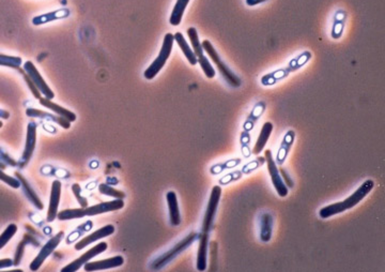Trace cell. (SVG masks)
<instances>
[{
	"label": "cell",
	"instance_id": "603a6c76",
	"mask_svg": "<svg viewBox=\"0 0 385 272\" xmlns=\"http://www.w3.org/2000/svg\"><path fill=\"white\" fill-rule=\"evenodd\" d=\"M272 131H273V125H272V123H266L264 126H262V129H261V132L259 134V137L257 139L256 142V145L255 147H253L252 149V154H259L262 150L265 149V146L267 145L268 140H269V137L272 133Z\"/></svg>",
	"mask_w": 385,
	"mask_h": 272
},
{
	"label": "cell",
	"instance_id": "83f0119b",
	"mask_svg": "<svg viewBox=\"0 0 385 272\" xmlns=\"http://www.w3.org/2000/svg\"><path fill=\"white\" fill-rule=\"evenodd\" d=\"M241 162H242L241 159H232V160H228L226 162L218 163V164H215L211 167V174L212 175H219L224 171L230 170V168L238 166Z\"/></svg>",
	"mask_w": 385,
	"mask_h": 272
},
{
	"label": "cell",
	"instance_id": "1f68e13d",
	"mask_svg": "<svg viewBox=\"0 0 385 272\" xmlns=\"http://www.w3.org/2000/svg\"><path fill=\"white\" fill-rule=\"evenodd\" d=\"M264 163H266V158L258 157L256 159V160H253L250 163H248V164H246L245 166H244L243 170L241 172L244 173V174H249V173L253 172L255 170H257V168L260 167Z\"/></svg>",
	"mask_w": 385,
	"mask_h": 272
},
{
	"label": "cell",
	"instance_id": "7bdbcfd3",
	"mask_svg": "<svg viewBox=\"0 0 385 272\" xmlns=\"http://www.w3.org/2000/svg\"><path fill=\"white\" fill-rule=\"evenodd\" d=\"M0 168H2V170H4V168H5V165L2 162H0Z\"/></svg>",
	"mask_w": 385,
	"mask_h": 272
},
{
	"label": "cell",
	"instance_id": "7a4b0ae2",
	"mask_svg": "<svg viewBox=\"0 0 385 272\" xmlns=\"http://www.w3.org/2000/svg\"><path fill=\"white\" fill-rule=\"evenodd\" d=\"M124 207V203L120 199H116L115 201L101 203L91 207L79 208V209H65L60 211L57 217L61 221H67L72 219H80L83 217H91V215H98L106 212L116 211Z\"/></svg>",
	"mask_w": 385,
	"mask_h": 272
},
{
	"label": "cell",
	"instance_id": "5b68a950",
	"mask_svg": "<svg viewBox=\"0 0 385 272\" xmlns=\"http://www.w3.org/2000/svg\"><path fill=\"white\" fill-rule=\"evenodd\" d=\"M198 237H199V234L191 232L189 236H186L179 243H177V245L173 249L167 251L166 253H164L163 255H161L157 259H155L152 262L151 269L152 270H159V269H162L163 267H165L168 262H170L173 259H175L178 255H179L180 253H182L184 250L189 248L195 240L198 239Z\"/></svg>",
	"mask_w": 385,
	"mask_h": 272
},
{
	"label": "cell",
	"instance_id": "5bb4252c",
	"mask_svg": "<svg viewBox=\"0 0 385 272\" xmlns=\"http://www.w3.org/2000/svg\"><path fill=\"white\" fill-rule=\"evenodd\" d=\"M61 182L59 180H55L52 184V191H51V199H50V206L48 211V222H53L58 214V207L61 198Z\"/></svg>",
	"mask_w": 385,
	"mask_h": 272
},
{
	"label": "cell",
	"instance_id": "7c38bea8",
	"mask_svg": "<svg viewBox=\"0 0 385 272\" xmlns=\"http://www.w3.org/2000/svg\"><path fill=\"white\" fill-rule=\"evenodd\" d=\"M36 143V125L34 123H30L27 128V137H26V145L25 150L23 152L22 159L20 161V166L24 167L30 161V159L33 154Z\"/></svg>",
	"mask_w": 385,
	"mask_h": 272
},
{
	"label": "cell",
	"instance_id": "52a82bcc",
	"mask_svg": "<svg viewBox=\"0 0 385 272\" xmlns=\"http://www.w3.org/2000/svg\"><path fill=\"white\" fill-rule=\"evenodd\" d=\"M221 195H222V187L220 185H215L212 189L210 200L208 203V207H206L204 218H203L201 234H204V235H209V232L213 226V222H214L215 214H217V210L219 207Z\"/></svg>",
	"mask_w": 385,
	"mask_h": 272
},
{
	"label": "cell",
	"instance_id": "4dcf8cb0",
	"mask_svg": "<svg viewBox=\"0 0 385 272\" xmlns=\"http://www.w3.org/2000/svg\"><path fill=\"white\" fill-rule=\"evenodd\" d=\"M99 191L102 194L107 195V196H111V198H115V199L123 200L125 198L124 192H122V191L117 190V189H114V187H111V186H109L107 184H100L99 185Z\"/></svg>",
	"mask_w": 385,
	"mask_h": 272
},
{
	"label": "cell",
	"instance_id": "60d3db41",
	"mask_svg": "<svg viewBox=\"0 0 385 272\" xmlns=\"http://www.w3.org/2000/svg\"><path fill=\"white\" fill-rule=\"evenodd\" d=\"M264 2H267V0H246V4L248 6H255L257 4H260V3H264Z\"/></svg>",
	"mask_w": 385,
	"mask_h": 272
},
{
	"label": "cell",
	"instance_id": "ba28073f",
	"mask_svg": "<svg viewBox=\"0 0 385 272\" xmlns=\"http://www.w3.org/2000/svg\"><path fill=\"white\" fill-rule=\"evenodd\" d=\"M266 162L268 164V171L270 173L272 183H273L277 194L280 198H285L288 195V187L284 183L283 178L280 177V174L278 172V168L276 166V163L274 162V159L272 157V151L270 149L266 150Z\"/></svg>",
	"mask_w": 385,
	"mask_h": 272
},
{
	"label": "cell",
	"instance_id": "4316f807",
	"mask_svg": "<svg viewBox=\"0 0 385 272\" xmlns=\"http://www.w3.org/2000/svg\"><path fill=\"white\" fill-rule=\"evenodd\" d=\"M265 107H266V105L264 104V103L260 102L259 104L257 106H255V108L252 109V111L250 112V115L248 116V118L246 120V123L244 124V126H243L244 131H245V132H249V131L253 128V126H255V124H256L257 119L261 116L262 111H264Z\"/></svg>",
	"mask_w": 385,
	"mask_h": 272
},
{
	"label": "cell",
	"instance_id": "836d02e7",
	"mask_svg": "<svg viewBox=\"0 0 385 272\" xmlns=\"http://www.w3.org/2000/svg\"><path fill=\"white\" fill-rule=\"evenodd\" d=\"M249 143H250V136L248 132H242L241 134V144H242V153L244 154L245 158H248L250 156L249 151Z\"/></svg>",
	"mask_w": 385,
	"mask_h": 272
},
{
	"label": "cell",
	"instance_id": "2e32d148",
	"mask_svg": "<svg viewBox=\"0 0 385 272\" xmlns=\"http://www.w3.org/2000/svg\"><path fill=\"white\" fill-rule=\"evenodd\" d=\"M274 218L270 212H262L259 217V227H260V239L264 242H269L272 238L273 231Z\"/></svg>",
	"mask_w": 385,
	"mask_h": 272
},
{
	"label": "cell",
	"instance_id": "8d00e7d4",
	"mask_svg": "<svg viewBox=\"0 0 385 272\" xmlns=\"http://www.w3.org/2000/svg\"><path fill=\"white\" fill-rule=\"evenodd\" d=\"M72 190H73V193L75 195V198H76L77 202L80 204V206L82 208H86L88 207V202L86 199H83L82 196L80 195V192H81V189H80V185L78 183H74L72 185Z\"/></svg>",
	"mask_w": 385,
	"mask_h": 272
},
{
	"label": "cell",
	"instance_id": "d590c367",
	"mask_svg": "<svg viewBox=\"0 0 385 272\" xmlns=\"http://www.w3.org/2000/svg\"><path fill=\"white\" fill-rule=\"evenodd\" d=\"M242 174L243 173L241 171H234L232 173H229L226 176H224L223 178H221L220 183L222 185H226V184L230 183L231 181H237V180H239L240 178L242 177Z\"/></svg>",
	"mask_w": 385,
	"mask_h": 272
},
{
	"label": "cell",
	"instance_id": "7402d4cb",
	"mask_svg": "<svg viewBox=\"0 0 385 272\" xmlns=\"http://www.w3.org/2000/svg\"><path fill=\"white\" fill-rule=\"evenodd\" d=\"M26 115L29 116V117H41V118H46L49 119L51 121H54V123H57L58 125H60L63 129H69L70 128V121L67 120L65 118L57 115H52V114H48V112H44L40 109H35V108H28L26 110Z\"/></svg>",
	"mask_w": 385,
	"mask_h": 272
},
{
	"label": "cell",
	"instance_id": "6da1fadb",
	"mask_svg": "<svg viewBox=\"0 0 385 272\" xmlns=\"http://www.w3.org/2000/svg\"><path fill=\"white\" fill-rule=\"evenodd\" d=\"M373 186H374V182L372 180L370 179L366 180L365 182H363V184L359 187L358 190H356L352 195H350L349 198H347L345 201L331 204L321 208L320 211H319V215H320V218L322 219H327V218L333 217V215L335 214L341 213L346 210L353 208L354 206L358 205L371 192Z\"/></svg>",
	"mask_w": 385,
	"mask_h": 272
},
{
	"label": "cell",
	"instance_id": "44dd1931",
	"mask_svg": "<svg viewBox=\"0 0 385 272\" xmlns=\"http://www.w3.org/2000/svg\"><path fill=\"white\" fill-rule=\"evenodd\" d=\"M198 238H199V248H198V254H197V270L204 271L206 268V255H208L209 235L200 234Z\"/></svg>",
	"mask_w": 385,
	"mask_h": 272
},
{
	"label": "cell",
	"instance_id": "ffe728a7",
	"mask_svg": "<svg viewBox=\"0 0 385 272\" xmlns=\"http://www.w3.org/2000/svg\"><path fill=\"white\" fill-rule=\"evenodd\" d=\"M70 13H71L70 10L67 8L59 9V10H56V11H53L50 13H45V14L37 15V16L33 17L32 18V24L34 26H40V25H43L46 23H50L53 21H57V20H61V18L68 17L70 15Z\"/></svg>",
	"mask_w": 385,
	"mask_h": 272
},
{
	"label": "cell",
	"instance_id": "484cf974",
	"mask_svg": "<svg viewBox=\"0 0 385 272\" xmlns=\"http://www.w3.org/2000/svg\"><path fill=\"white\" fill-rule=\"evenodd\" d=\"M189 3L190 0H177V4L172 12L170 18H169V23H170L173 26L180 25L184 11L187 5H189Z\"/></svg>",
	"mask_w": 385,
	"mask_h": 272
},
{
	"label": "cell",
	"instance_id": "f35d334b",
	"mask_svg": "<svg viewBox=\"0 0 385 272\" xmlns=\"http://www.w3.org/2000/svg\"><path fill=\"white\" fill-rule=\"evenodd\" d=\"M24 247H25V241H22V242L20 243V246H18V248H17L16 254H15V260L13 261V264H14L15 266H17V265L21 262V259H22V256H23V253H24Z\"/></svg>",
	"mask_w": 385,
	"mask_h": 272
},
{
	"label": "cell",
	"instance_id": "d6a6232c",
	"mask_svg": "<svg viewBox=\"0 0 385 272\" xmlns=\"http://www.w3.org/2000/svg\"><path fill=\"white\" fill-rule=\"evenodd\" d=\"M21 72H22V74H23V77H24L25 82L27 83L28 87H29L30 91L32 92L33 97H34L35 99H40V98H42V93L40 92V90H39V89L36 88V86L34 85V83H33V82H32V80L29 77V75H28V74L25 72V70H24V69H23V70H21Z\"/></svg>",
	"mask_w": 385,
	"mask_h": 272
},
{
	"label": "cell",
	"instance_id": "3957f363",
	"mask_svg": "<svg viewBox=\"0 0 385 272\" xmlns=\"http://www.w3.org/2000/svg\"><path fill=\"white\" fill-rule=\"evenodd\" d=\"M174 41H175L174 34L167 33L165 35L162 49H161V51H159L158 56L156 57V59L149 65V68L144 73V76L147 80H153L157 75V73L163 69L166 61L168 60L169 57H170L173 46H174Z\"/></svg>",
	"mask_w": 385,
	"mask_h": 272
},
{
	"label": "cell",
	"instance_id": "30bf717a",
	"mask_svg": "<svg viewBox=\"0 0 385 272\" xmlns=\"http://www.w3.org/2000/svg\"><path fill=\"white\" fill-rule=\"evenodd\" d=\"M24 70L28 75H29V77L32 80V82L34 83V85L36 86L37 89L40 90V92L44 96V98L53 100L55 97L54 92L49 87L48 84L45 83V81L42 77V75L35 68V65L31 61H26L24 64Z\"/></svg>",
	"mask_w": 385,
	"mask_h": 272
},
{
	"label": "cell",
	"instance_id": "74e56055",
	"mask_svg": "<svg viewBox=\"0 0 385 272\" xmlns=\"http://www.w3.org/2000/svg\"><path fill=\"white\" fill-rule=\"evenodd\" d=\"M278 172L280 174V177L283 178V181L287 185V187H290V189H292L294 183H293L292 179H291V177L289 176L288 172L285 170V168H283V167H279L278 168Z\"/></svg>",
	"mask_w": 385,
	"mask_h": 272
},
{
	"label": "cell",
	"instance_id": "f546056e",
	"mask_svg": "<svg viewBox=\"0 0 385 272\" xmlns=\"http://www.w3.org/2000/svg\"><path fill=\"white\" fill-rule=\"evenodd\" d=\"M16 231H17V226L15 224L9 225V226L5 229V231L0 235V250H2L7 243L13 238Z\"/></svg>",
	"mask_w": 385,
	"mask_h": 272
},
{
	"label": "cell",
	"instance_id": "8992f818",
	"mask_svg": "<svg viewBox=\"0 0 385 272\" xmlns=\"http://www.w3.org/2000/svg\"><path fill=\"white\" fill-rule=\"evenodd\" d=\"M187 35H189V39L192 43L193 46V52L195 53L196 57H197V62L200 64V67L205 74V76L208 79H213L215 76V70L212 67V64L209 62V60L206 59L204 56V52L201 46V43L199 41L198 37V32H197L196 28L191 27L187 29Z\"/></svg>",
	"mask_w": 385,
	"mask_h": 272
},
{
	"label": "cell",
	"instance_id": "b9f144b4",
	"mask_svg": "<svg viewBox=\"0 0 385 272\" xmlns=\"http://www.w3.org/2000/svg\"><path fill=\"white\" fill-rule=\"evenodd\" d=\"M9 117H10V114H9L8 111H6V110H3V109H0V118L7 119V118H9Z\"/></svg>",
	"mask_w": 385,
	"mask_h": 272
},
{
	"label": "cell",
	"instance_id": "4fadbf2b",
	"mask_svg": "<svg viewBox=\"0 0 385 272\" xmlns=\"http://www.w3.org/2000/svg\"><path fill=\"white\" fill-rule=\"evenodd\" d=\"M114 232H115V226H114V225H110V224L106 225V226L102 227V228H100V229H98L96 231H93L92 234H90L89 236L84 237L81 240H79L76 243V245H75V250H77V251L82 250V249H84L86 247H88L89 245H91V243L96 242V241H98L100 239L105 238V237H108V236L112 235V234H114Z\"/></svg>",
	"mask_w": 385,
	"mask_h": 272
},
{
	"label": "cell",
	"instance_id": "9a60e30c",
	"mask_svg": "<svg viewBox=\"0 0 385 272\" xmlns=\"http://www.w3.org/2000/svg\"><path fill=\"white\" fill-rule=\"evenodd\" d=\"M124 259L122 256H115L110 257L107 259L98 260V261H88L84 264L83 268L86 271H99V270H105V269H111L117 268L123 265Z\"/></svg>",
	"mask_w": 385,
	"mask_h": 272
},
{
	"label": "cell",
	"instance_id": "9c48e42d",
	"mask_svg": "<svg viewBox=\"0 0 385 272\" xmlns=\"http://www.w3.org/2000/svg\"><path fill=\"white\" fill-rule=\"evenodd\" d=\"M63 237H64V232L60 231L57 234V235L54 236L51 240H49V242L41 249L39 254H37L36 257L32 260V262L30 264V270L32 271L39 270L40 267L43 265V262L46 260V258H48L54 252V250L60 245Z\"/></svg>",
	"mask_w": 385,
	"mask_h": 272
},
{
	"label": "cell",
	"instance_id": "e0dca14e",
	"mask_svg": "<svg viewBox=\"0 0 385 272\" xmlns=\"http://www.w3.org/2000/svg\"><path fill=\"white\" fill-rule=\"evenodd\" d=\"M167 204H168V210H169V221L173 226H178L181 223V217H180V209L179 205H178V199L175 192L170 191L167 193Z\"/></svg>",
	"mask_w": 385,
	"mask_h": 272
},
{
	"label": "cell",
	"instance_id": "d4e9b609",
	"mask_svg": "<svg viewBox=\"0 0 385 272\" xmlns=\"http://www.w3.org/2000/svg\"><path fill=\"white\" fill-rule=\"evenodd\" d=\"M175 36V41L178 43V45H179V48L181 49V51L183 52V54L185 55L186 59L189 60V62L192 64V65H195L197 64V57L195 53L192 51V49L190 48L189 43L186 42V40L184 39V36L181 32H176V34H174Z\"/></svg>",
	"mask_w": 385,
	"mask_h": 272
},
{
	"label": "cell",
	"instance_id": "ab89813d",
	"mask_svg": "<svg viewBox=\"0 0 385 272\" xmlns=\"http://www.w3.org/2000/svg\"><path fill=\"white\" fill-rule=\"evenodd\" d=\"M13 266V260L10 258H6V259H0V269L3 268H8Z\"/></svg>",
	"mask_w": 385,
	"mask_h": 272
},
{
	"label": "cell",
	"instance_id": "e575fe53",
	"mask_svg": "<svg viewBox=\"0 0 385 272\" xmlns=\"http://www.w3.org/2000/svg\"><path fill=\"white\" fill-rule=\"evenodd\" d=\"M0 180L4 181L5 183L9 184L10 186H12L13 189H18V187L21 186V181L18 179H15V178L9 176L7 174H5L3 172L2 168H0Z\"/></svg>",
	"mask_w": 385,
	"mask_h": 272
},
{
	"label": "cell",
	"instance_id": "277c9868",
	"mask_svg": "<svg viewBox=\"0 0 385 272\" xmlns=\"http://www.w3.org/2000/svg\"><path fill=\"white\" fill-rule=\"evenodd\" d=\"M201 46L203 49V52L208 54L210 56V58L212 59V61L217 64V67H218L222 76L225 79V81H226L230 86H232L234 88L240 87L241 86V80L227 67L226 64L224 63V61L221 59L218 52L215 51V49L213 48V45L211 44V42L209 40H204L201 43Z\"/></svg>",
	"mask_w": 385,
	"mask_h": 272
},
{
	"label": "cell",
	"instance_id": "8fae6325",
	"mask_svg": "<svg viewBox=\"0 0 385 272\" xmlns=\"http://www.w3.org/2000/svg\"><path fill=\"white\" fill-rule=\"evenodd\" d=\"M106 250H107V243L106 242L99 243V245H97L95 248L88 250L86 253H83L80 257H78L77 259H75L74 261H72L71 264H69L68 266H65L62 269V272L77 271L81 266L86 264V262L90 261L93 257L101 254V253H103V252H105Z\"/></svg>",
	"mask_w": 385,
	"mask_h": 272
},
{
	"label": "cell",
	"instance_id": "d6986e66",
	"mask_svg": "<svg viewBox=\"0 0 385 272\" xmlns=\"http://www.w3.org/2000/svg\"><path fill=\"white\" fill-rule=\"evenodd\" d=\"M294 137H295V134L292 130L288 131V132L286 133L283 140H281V144H280V147L278 149V152L276 156V162L275 163L283 165V163L285 162V160L290 152L291 147H292V145H293Z\"/></svg>",
	"mask_w": 385,
	"mask_h": 272
},
{
	"label": "cell",
	"instance_id": "f1b7e54d",
	"mask_svg": "<svg viewBox=\"0 0 385 272\" xmlns=\"http://www.w3.org/2000/svg\"><path fill=\"white\" fill-rule=\"evenodd\" d=\"M22 64V58L15 57V56H8L0 54V65L2 67H8L12 69H18Z\"/></svg>",
	"mask_w": 385,
	"mask_h": 272
},
{
	"label": "cell",
	"instance_id": "ac0fdd59",
	"mask_svg": "<svg viewBox=\"0 0 385 272\" xmlns=\"http://www.w3.org/2000/svg\"><path fill=\"white\" fill-rule=\"evenodd\" d=\"M39 102L40 104L46 108L51 109L52 111H54L56 115H59L63 118H65L67 120H69L70 123H73V121L76 120V115L74 114V112H72L71 110L64 108L60 105H58L57 103H54L52 102V100L48 99V98H40L39 99Z\"/></svg>",
	"mask_w": 385,
	"mask_h": 272
},
{
	"label": "cell",
	"instance_id": "cb8c5ba5",
	"mask_svg": "<svg viewBox=\"0 0 385 272\" xmlns=\"http://www.w3.org/2000/svg\"><path fill=\"white\" fill-rule=\"evenodd\" d=\"M15 176H16L17 179L21 181V184L23 185V189H24V192H25V194H26V196H27V199L29 200V201L35 206V207H36L37 209L42 210V209L44 208V206H43L42 202L40 201V199L37 198L36 193L33 191L32 187L29 185V183H28V182L26 181L25 178H24L20 173H17V172H16V173H15Z\"/></svg>",
	"mask_w": 385,
	"mask_h": 272
}]
</instances>
